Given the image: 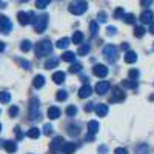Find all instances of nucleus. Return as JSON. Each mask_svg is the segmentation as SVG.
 Masks as SVG:
<instances>
[{
	"label": "nucleus",
	"mask_w": 154,
	"mask_h": 154,
	"mask_svg": "<svg viewBox=\"0 0 154 154\" xmlns=\"http://www.w3.org/2000/svg\"><path fill=\"white\" fill-rule=\"evenodd\" d=\"M114 154H128V151H126L125 148H116Z\"/></svg>",
	"instance_id": "obj_49"
},
{
	"label": "nucleus",
	"mask_w": 154,
	"mask_h": 154,
	"mask_svg": "<svg viewBox=\"0 0 154 154\" xmlns=\"http://www.w3.org/2000/svg\"><path fill=\"white\" fill-rule=\"evenodd\" d=\"M51 133H53V126H51L49 123H46V125L43 126V134H45V136H49Z\"/></svg>",
	"instance_id": "obj_40"
},
{
	"label": "nucleus",
	"mask_w": 154,
	"mask_h": 154,
	"mask_svg": "<svg viewBox=\"0 0 154 154\" xmlns=\"http://www.w3.org/2000/svg\"><path fill=\"white\" fill-rule=\"evenodd\" d=\"M89 49H91V48H89V45H82L79 48V51H77V54H79V56H86L89 53Z\"/></svg>",
	"instance_id": "obj_33"
},
{
	"label": "nucleus",
	"mask_w": 154,
	"mask_h": 154,
	"mask_svg": "<svg viewBox=\"0 0 154 154\" xmlns=\"http://www.w3.org/2000/svg\"><path fill=\"white\" fill-rule=\"evenodd\" d=\"M12 31V23L6 16H0V32L2 34H9Z\"/></svg>",
	"instance_id": "obj_9"
},
{
	"label": "nucleus",
	"mask_w": 154,
	"mask_h": 154,
	"mask_svg": "<svg viewBox=\"0 0 154 154\" xmlns=\"http://www.w3.org/2000/svg\"><path fill=\"white\" fill-rule=\"evenodd\" d=\"M94 111H96V114L99 116V117H105V116L108 114V106L103 105V103H99V105L94 106Z\"/></svg>",
	"instance_id": "obj_13"
},
{
	"label": "nucleus",
	"mask_w": 154,
	"mask_h": 154,
	"mask_svg": "<svg viewBox=\"0 0 154 154\" xmlns=\"http://www.w3.org/2000/svg\"><path fill=\"white\" fill-rule=\"evenodd\" d=\"M123 20L126 23H134L136 22V17H134V14H123Z\"/></svg>",
	"instance_id": "obj_38"
},
{
	"label": "nucleus",
	"mask_w": 154,
	"mask_h": 154,
	"mask_svg": "<svg viewBox=\"0 0 154 154\" xmlns=\"http://www.w3.org/2000/svg\"><path fill=\"white\" fill-rule=\"evenodd\" d=\"M0 112H2V111H0Z\"/></svg>",
	"instance_id": "obj_58"
},
{
	"label": "nucleus",
	"mask_w": 154,
	"mask_h": 154,
	"mask_svg": "<svg viewBox=\"0 0 154 154\" xmlns=\"http://www.w3.org/2000/svg\"><path fill=\"white\" fill-rule=\"evenodd\" d=\"M134 35L139 37V38L143 37V35H145V28H143V26H136V28H134Z\"/></svg>",
	"instance_id": "obj_34"
},
{
	"label": "nucleus",
	"mask_w": 154,
	"mask_h": 154,
	"mask_svg": "<svg viewBox=\"0 0 154 154\" xmlns=\"http://www.w3.org/2000/svg\"><path fill=\"white\" fill-rule=\"evenodd\" d=\"M151 3H152V0H140V6H143V8L149 6Z\"/></svg>",
	"instance_id": "obj_46"
},
{
	"label": "nucleus",
	"mask_w": 154,
	"mask_h": 154,
	"mask_svg": "<svg viewBox=\"0 0 154 154\" xmlns=\"http://www.w3.org/2000/svg\"><path fill=\"white\" fill-rule=\"evenodd\" d=\"M152 17H154L152 11H143L142 14H140V22H142L143 25L151 23V22H152Z\"/></svg>",
	"instance_id": "obj_14"
},
{
	"label": "nucleus",
	"mask_w": 154,
	"mask_h": 154,
	"mask_svg": "<svg viewBox=\"0 0 154 154\" xmlns=\"http://www.w3.org/2000/svg\"><path fill=\"white\" fill-rule=\"evenodd\" d=\"M51 51H53V45L48 38L45 40H40L37 45H35V56L37 57H45L48 54H51Z\"/></svg>",
	"instance_id": "obj_1"
},
{
	"label": "nucleus",
	"mask_w": 154,
	"mask_h": 154,
	"mask_svg": "<svg viewBox=\"0 0 154 154\" xmlns=\"http://www.w3.org/2000/svg\"><path fill=\"white\" fill-rule=\"evenodd\" d=\"M0 131H2V125H0Z\"/></svg>",
	"instance_id": "obj_56"
},
{
	"label": "nucleus",
	"mask_w": 154,
	"mask_h": 154,
	"mask_svg": "<svg viewBox=\"0 0 154 154\" xmlns=\"http://www.w3.org/2000/svg\"><path fill=\"white\" fill-rule=\"evenodd\" d=\"M3 146H5L6 152H9V154H12V152H16V151H17V143H16V142H12V140H5Z\"/></svg>",
	"instance_id": "obj_17"
},
{
	"label": "nucleus",
	"mask_w": 154,
	"mask_h": 154,
	"mask_svg": "<svg viewBox=\"0 0 154 154\" xmlns=\"http://www.w3.org/2000/svg\"><path fill=\"white\" fill-rule=\"evenodd\" d=\"M122 85L123 86H126V88H137V82L136 80H133V79H130V80H122Z\"/></svg>",
	"instance_id": "obj_31"
},
{
	"label": "nucleus",
	"mask_w": 154,
	"mask_h": 154,
	"mask_svg": "<svg viewBox=\"0 0 154 154\" xmlns=\"http://www.w3.org/2000/svg\"><path fill=\"white\" fill-rule=\"evenodd\" d=\"M93 94V89H91V86H89L88 83H85L80 89H79V97L80 99H86V97H89Z\"/></svg>",
	"instance_id": "obj_12"
},
{
	"label": "nucleus",
	"mask_w": 154,
	"mask_h": 154,
	"mask_svg": "<svg viewBox=\"0 0 154 154\" xmlns=\"http://www.w3.org/2000/svg\"><path fill=\"white\" fill-rule=\"evenodd\" d=\"M97 19H99V22H102V23H105V22H106V12H103V11H100L99 14H97Z\"/></svg>",
	"instance_id": "obj_42"
},
{
	"label": "nucleus",
	"mask_w": 154,
	"mask_h": 154,
	"mask_svg": "<svg viewBox=\"0 0 154 154\" xmlns=\"http://www.w3.org/2000/svg\"><path fill=\"white\" fill-rule=\"evenodd\" d=\"M3 49H5V45H3V42H0V53H2Z\"/></svg>",
	"instance_id": "obj_53"
},
{
	"label": "nucleus",
	"mask_w": 154,
	"mask_h": 154,
	"mask_svg": "<svg viewBox=\"0 0 154 154\" xmlns=\"http://www.w3.org/2000/svg\"><path fill=\"white\" fill-rule=\"evenodd\" d=\"M48 14H42V16H38L35 20H34V31L35 32H43L46 29V25H48Z\"/></svg>",
	"instance_id": "obj_3"
},
{
	"label": "nucleus",
	"mask_w": 154,
	"mask_h": 154,
	"mask_svg": "<svg viewBox=\"0 0 154 154\" xmlns=\"http://www.w3.org/2000/svg\"><path fill=\"white\" fill-rule=\"evenodd\" d=\"M48 117H49L51 120L59 119V117H60V109H59L57 106H49V108H48Z\"/></svg>",
	"instance_id": "obj_15"
},
{
	"label": "nucleus",
	"mask_w": 154,
	"mask_h": 154,
	"mask_svg": "<svg viewBox=\"0 0 154 154\" xmlns=\"http://www.w3.org/2000/svg\"><path fill=\"white\" fill-rule=\"evenodd\" d=\"M122 49H128V43H122Z\"/></svg>",
	"instance_id": "obj_54"
},
{
	"label": "nucleus",
	"mask_w": 154,
	"mask_h": 154,
	"mask_svg": "<svg viewBox=\"0 0 154 154\" xmlns=\"http://www.w3.org/2000/svg\"><path fill=\"white\" fill-rule=\"evenodd\" d=\"M80 131H79V126L77 125H68V134L69 136H77Z\"/></svg>",
	"instance_id": "obj_30"
},
{
	"label": "nucleus",
	"mask_w": 154,
	"mask_h": 154,
	"mask_svg": "<svg viewBox=\"0 0 154 154\" xmlns=\"http://www.w3.org/2000/svg\"><path fill=\"white\" fill-rule=\"evenodd\" d=\"M66 114L69 116V117H74V116L77 114V108H75L74 105H69V106L66 108Z\"/></svg>",
	"instance_id": "obj_36"
},
{
	"label": "nucleus",
	"mask_w": 154,
	"mask_h": 154,
	"mask_svg": "<svg viewBox=\"0 0 154 154\" xmlns=\"http://www.w3.org/2000/svg\"><path fill=\"white\" fill-rule=\"evenodd\" d=\"M38 100L35 97L31 99L29 102V120H38L40 119V111H38Z\"/></svg>",
	"instance_id": "obj_4"
},
{
	"label": "nucleus",
	"mask_w": 154,
	"mask_h": 154,
	"mask_svg": "<svg viewBox=\"0 0 154 154\" xmlns=\"http://www.w3.org/2000/svg\"><path fill=\"white\" fill-rule=\"evenodd\" d=\"M106 34H108V35H114V34H116V28H114V26H108V28H106Z\"/></svg>",
	"instance_id": "obj_48"
},
{
	"label": "nucleus",
	"mask_w": 154,
	"mask_h": 154,
	"mask_svg": "<svg viewBox=\"0 0 154 154\" xmlns=\"http://www.w3.org/2000/svg\"><path fill=\"white\" fill-rule=\"evenodd\" d=\"M99 152H100V154H106V152H108L106 146H99Z\"/></svg>",
	"instance_id": "obj_51"
},
{
	"label": "nucleus",
	"mask_w": 154,
	"mask_h": 154,
	"mask_svg": "<svg viewBox=\"0 0 154 154\" xmlns=\"http://www.w3.org/2000/svg\"><path fill=\"white\" fill-rule=\"evenodd\" d=\"M17 62L20 63V65H22L25 69H31V63H29V62H26V60H22V59H17Z\"/></svg>",
	"instance_id": "obj_39"
},
{
	"label": "nucleus",
	"mask_w": 154,
	"mask_h": 154,
	"mask_svg": "<svg viewBox=\"0 0 154 154\" xmlns=\"http://www.w3.org/2000/svg\"><path fill=\"white\" fill-rule=\"evenodd\" d=\"M62 60H65V62H74L75 60V56H74V53H71V51H66V53L62 56Z\"/></svg>",
	"instance_id": "obj_29"
},
{
	"label": "nucleus",
	"mask_w": 154,
	"mask_h": 154,
	"mask_svg": "<svg viewBox=\"0 0 154 154\" xmlns=\"http://www.w3.org/2000/svg\"><path fill=\"white\" fill-rule=\"evenodd\" d=\"M136 60H137V54L134 53V51H126L125 62H126V63H134Z\"/></svg>",
	"instance_id": "obj_21"
},
{
	"label": "nucleus",
	"mask_w": 154,
	"mask_h": 154,
	"mask_svg": "<svg viewBox=\"0 0 154 154\" xmlns=\"http://www.w3.org/2000/svg\"><path fill=\"white\" fill-rule=\"evenodd\" d=\"M74 151H75V145L72 142H65L62 145V152L63 154H74Z\"/></svg>",
	"instance_id": "obj_16"
},
{
	"label": "nucleus",
	"mask_w": 154,
	"mask_h": 154,
	"mask_svg": "<svg viewBox=\"0 0 154 154\" xmlns=\"http://www.w3.org/2000/svg\"><path fill=\"white\" fill-rule=\"evenodd\" d=\"M123 100H125V93L119 86H114L112 93L109 96V103H117V102H123Z\"/></svg>",
	"instance_id": "obj_7"
},
{
	"label": "nucleus",
	"mask_w": 154,
	"mask_h": 154,
	"mask_svg": "<svg viewBox=\"0 0 154 154\" xmlns=\"http://www.w3.org/2000/svg\"><path fill=\"white\" fill-rule=\"evenodd\" d=\"M43 85H45V77L43 75H35L34 80H32V86L38 89V88H42Z\"/></svg>",
	"instance_id": "obj_20"
},
{
	"label": "nucleus",
	"mask_w": 154,
	"mask_h": 154,
	"mask_svg": "<svg viewBox=\"0 0 154 154\" xmlns=\"http://www.w3.org/2000/svg\"><path fill=\"white\" fill-rule=\"evenodd\" d=\"M0 5H3V3H2V0H0Z\"/></svg>",
	"instance_id": "obj_57"
},
{
	"label": "nucleus",
	"mask_w": 154,
	"mask_h": 154,
	"mask_svg": "<svg viewBox=\"0 0 154 154\" xmlns=\"http://www.w3.org/2000/svg\"><path fill=\"white\" fill-rule=\"evenodd\" d=\"M56 46H57L59 49H66V48L69 46V38H66V37L60 38V40L56 43Z\"/></svg>",
	"instance_id": "obj_23"
},
{
	"label": "nucleus",
	"mask_w": 154,
	"mask_h": 154,
	"mask_svg": "<svg viewBox=\"0 0 154 154\" xmlns=\"http://www.w3.org/2000/svg\"><path fill=\"white\" fill-rule=\"evenodd\" d=\"M59 65V59H51V60H48L46 63H45V68L46 69H53V68H56Z\"/></svg>",
	"instance_id": "obj_26"
},
{
	"label": "nucleus",
	"mask_w": 154,
	"mask_h": 154,
	"mask_svg": "<svg viewBox=\"0 0 154 154\" xmlns=\"http://www.w3.org/2000/svg\"><path fill=\"white\" fill-rule=\"evenodd\" d=\"M93 72H94V75H97V77H106L108 75V68L105 66V65H94V68H93Z\"/></svg>",
	"instance_id": "obj_10"
},
{
	"label": "nucleus",
	"mask_w": 154,
	"mask_h": 154,
	"mask_svg": "<svg viewBox=\"0 0 154 154\" xmlns=\"http://www.w3.org/2000/svg\"><path fill=\"white\" fill-rule=\"evenodd\" d=\"M68 9H69L71 14H74V16H82L83 12H86V9H88V3L83 2V0H80V2H74V3L69 5Z\"/></svg>",
	"instance_id": "obj_2"
},
{
	"label": "nucleus",
	"mask_w": 154,
	"mask_h": 154,
	"mask_svg": "<svg viewBox=\"0 0 154 154\" xmlns=\"http://www.w3.org/2000/svg\"><path fill=\"white\" fill-rule=\"evenodd\" d=\"M11 100V94L8 91H2L0 93V103H8Z\"/></svg>",
	"instance_id": "obj_25"
},
{
	"label": "nucleus",
	"mask_w": 154,
	"mask_h": 154,
	"mask_svg": "<svg viewBox=\"0 0 154 154\" xmlns=\"http://www.w3.org/2000/svg\"><path fill=\"white\" fill-rule=\"evenodd\" d=\"M130 77H131L133 80H136L137 77H139V71L137 69H130Z\"/></svg>",
	"instance_id": "obj_45"
},
{
	"label": "nucleus",
	"mask_w": 154,
	"mask_h": 154,
	"mask_svg": "<svg viewBox=\"0 0 154 154\" xmlns=\"http://www.w3.org/2000/svg\"><path fill=\"white\" fill-rule=\"evenodd\" d=\"M99 122H96V120H89L88 122V133H91V134H96V133H99Z\"/></svg>",
	"instance_id": "obj_19"
},
{
	"label": "nucleus",
	"mask_w": 154,
	"mask_h": 154,
	"mask_svg": "<svg viewBox=\"0 0 154 154\" xmlns=\"http://www.w3.org/2000/svg\"><path fill=\"white\" fill-rule=\"evenodd\" d=\"M72 63V65L69 66V72H72V74H77V72H80L82 71V65H80V63H77V62H71Z\"/></svg>",
	"instance_id": "obj_24"
},
{
	"label": "nucleus",
	"mask_w": 154,
	"mask_h": 154,
	"mask_svg": "<svg viewBox=\"0 0 154 154\" xmlns=\"http://www.w3.org/2000/svg\"><path fill=\"white\" fill-rule=\"evenodd\" d=\"M85 140H86V142H93V140H94V134L88 133V134L85 136Z\"/></svg>",
	"instance_id": "obj_50"
},
{
	"label": "nucleus",
	"mask_w": 154,
	"mask_h": 154,
	"mask_svg": "<svg viewBox=\"0 0 154 154\" xmlns=\"http://www.w3.org/2000/svg\"><path fill=\"white\" fill-rule=\"evenodd\" d=\"M17 19H19V23L22 25V26L31 25V23H34V20H35L34 12H23V11H20L19 14H17Z\"/></svg>",
	"instance_id": "obj_6"
},
{
	"label": "nucleus",
	"mask_w": 154,
	"mask_h": 154,
	"mask_svg": "<svg viewBox=\"0 0 154 154\" xmlns=\"http://www.w3.org/2000/svg\"><path fill=\"white\" fill-rule=\"evenodd\" d=\"M20 49L23 51V53H28V51L31 49V42H29V40H23V42L20 43Z\"/></svg>",
	"instance_id": "obj_32"
},
{
	"label": "nucleus",
	"mask_w": 154,
	"mask_h": 154,
	"mask_svg": "<svg viewBox=\"0 0 154 154\" xmlns=\"http://www.w3.org/2000/svg\"><path fill=\"white\" fill-rule=\"evenodd\" d=\"M53 82L57 83V85H62L63 82H65V72H62V71H57L53 74Z\"/></svg>",
	"instance_id": "obj_18"
},
{
	"label": "nucleus",
	"mask_w": 154,
	"mask_h": 154,
	"mask_svg": "<svg viewBox=\"0 0 154 154\" xmlns=\"http://www.w3.org/2000/svg\"><path fill=\"white\" fill-rule=\"evenodd\" d=\"M20 2H29V0H20Z\"/></svg>",
	"instance_id": "obj_55"
},
{
	"label": "nucleus",
	"mask_w": 154,
	"mask_h": 154,
	"mask_svg": "<svg viewBox=\"0 0 154 154\" xmlns=\"http://www.w3.org/2000/svg\"><path fill=\"white\" fill-rule=\"evenodd\" d=\"M56 99H57L59 102L66 100V99H68V93L65 91V89H60V91H57V94H56Z\"/></svg>",
	"instance_id": "obj_27"
},
{
	"label": "nucleus",
	"mask_w": 154,
	"mask_h": 154,
	"mask_svg": "<svg viewBox=\"0 0 154 154\" xmlns=\"http://www.w3.org/2000/svg\"><path fill=\"white\" fill-rule=\"evenodd\" d=\"M123 14H125L123 8H117V9H116V12H114V17H116V19H122Z\"/></svg>",
	"instance_id": "obj_41"
},
{
	"label": "nucleus",
	"mask_w": 154,
	"mask_h": 154,
	"mask_svg": "<svg viewBox=\"0 0 154 154\" xmlns=\"http://www.w3.org/2000/svg\"><path fill=\"white\" fill-rule=\"evenodd\" d=\"M72 43H75V45H80L82 42H83V34L80 32V31H75L74 34H72Z\"/></svg>",
	"instance_id": "obj_22"
},
{
	"label": "nucleus",
	"mask_w": 154,
	"mask_h": 154,
	"mask_svg": "<svg viewBox=\"0 0 154 154\" xmlns=\"http://www.w3.org/2000/svg\"><path fill=\"white\" fill-rule=\"evenodd\" d=\"M49 2H51V0H37V2H35V6L40 8V9H43V8L49 6Z\"/></svg>",
	"instance_id": "obj_35"
},
{
	"label": "nucleus",
	"mask_w": 154,
	"mask_h": 154,
	"mask_svg": "<svg viewBox=\"0 0 154 154\" xmlns=\"http://www.w3.org/2000/svg\"><path fill=\"white\" fill-rule=\"evenodd\" d=\"M103 57L109 62V63H114L117 60V48L114 45H106L103 48Z\"/></svg>",
	"instance_id": "obj_5"
},
{
	"label": "nucleus",
	"mask_w": 154,
	"mask_h": 154,
	"mask_svg": "<svg viewBox=\"0 0 154 154\" xmlns=\"http://www.w3.org/2000/svg\"><path fill=\"white\" fill-rule=\"evenodd\" d=\"M28 137L38 139V137H40V130H38V128H31V130L28 131Z\"/></svg>",
	"instance_id": "obj_28"
},
{
	"label": "nucleus",
	"mask_w": 154,
	"mask_h": 154,
	"mask_svg": "<svg viewBox=\"0 0 154 154\" xmlns=\"http://www.w3.org/2000/svg\"><path fill=\"white\" fill-rule=\"evenodd\" d=\"M89 29H91V35H97V31H99V26L96 22H91L89 23Z\"/></svg>",
	"instance_id": "obj_37"
},
{
	"label": "nucleus",
	"mask_w": 154,
	"mask_h": 154,
	"mask_svg": "<svg viewBox=\"0 0 154 154\" xmlns=\"http://www.w3.org/2000/svg\"><path fill=\"white\" fill-rule=\"evenodd\" d=\"M17 114H19V108H17L16 105L9 108V116H11V117H16Z\"/></svg>",
	"instance_id": "obj_43"
},
{
	"label": "nucleus",
	"mask_w": 154,
	"mask_h": 154,
	"mask_svg": "<svg viewBox=\"0 0 154 154\" xmlns=\"http://www.w3.org/2000/svg\"><path fill=\"white\" fill-rule=\"evenodd\" d=\"M149 32L154 34V22H151V26H149Z\"/></svg>",
	"instance_id": "obj_52"
},
{
	"label": "nucleus",
	"mask_w": 154,
	"mask_h": 154,
	"mask_svg": "<svg viewBox=\"0 0 154 154\" xmlns=\"http://www.w3.org/2000/svg\"><path fill=\"white\" fill-rule=\"evenodd\" d=\"M109 88H111L109 82H99V83L96 85V93L100 94V96H103V94L108 93V89H109Z\"/></svg>",
	"instance_id": "obj_11"
},
{
	"label": "nucleus",
	"mask_w": 154,
	"mask_h": 154,
	"mask_svg": "<svg viewBox=\"0 0 154 154\" xmlns=\"http://www.w3.org/2000/svg\"><path fill=\"white\" fill-rule=\"evenodd\" d=\"M14 131H16V134H17V139L20 140V139H23V134H22V131H20V126H16L14 128Z\"/></svg>",
	"instance_id": "obj_47"
},
{
	"label": "nucleus",
	"mask_w": 154,
	"mask_h": 154,
	"mask_svg": "<svg viewBox=\"0 0 154 154\" xmlns=\"http://www.w3.org/2000/svg\"><path fill=\"white\" fill-rule=\"evenodd\" d=\"M94 105H96V103H86V105L83 106V109H85V112H91V111L94 109Z\"/></svg>",
	"instance_id": "obj_44"
},
{
	"label": "nucleus",
	"mask_w": 154,
	"mask_h": 154,
	"mask_svg": "<svg viewBox=\"0 0 154 154\" xmlns=\"http://www.w3.org/2000/svg\"><path fill=\"white\" fill-rule=\"evenodd\" d=\"M63 143H65V140H63L62 136L54 137V140H53V142H51V145H49L51 152H53V154H62V145H63Z\"/></svg>",
	"instance_id": "obj_8"
}]
</instances>
